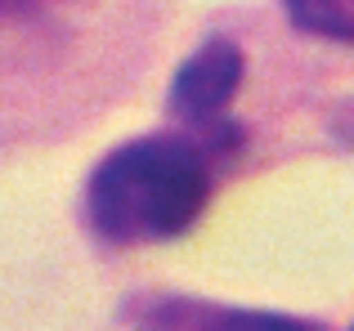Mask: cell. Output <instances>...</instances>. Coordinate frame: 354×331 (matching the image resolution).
Instances as JSON below:
<instances>
[{"instance_id": "6da1fadb", "label": "cell", "mask_w": 354, "mask_h": 331, "mask_svg": "<svg viewBox=\"0 0 354 331\" xmlns=\"http://www.w3.org/2000/svg\"><path fill=\"white\" fill-rule=\"evenodd\" d=\"M216 148L189 130L139 134L108 152L86 179V224L108 246H157L184 237L211 206Z\"/></svg>"}, {"instance_id": "7a4b0ae2", "label": "cell", "mask_w": 354, "mask_h": 331, "mask_svg": "<svg viewBox=\"0 0 354 331\" xmlns=\"http://www.w3.org/2000/svg\"><path fill=\"white\" fill-rule=\"evenodd\" d=\"M242 72H247V59L238 45L229 36H211L180 63L166 94L171 117L216 152H234L242 143V130L229 121V103L242 86Z\"/></svg>"}, {"instance_id": "3957f363", "label": "cell", "mask_w": 354, "mask_h": 331, "mask_svg": "<svg viewBox=\"0 0 354 331\" xmlns=\"http://www.w3.org/2000/svg\"><path fill=\"white\" fill-rule=\"evenodd\" d=\"M135 331H323L310 318L292 314H265V309H234L211 305L193 296H153L130 309Z\"/></svg>"}, {"instance_id": "277c9868", "label": "cell", "mask_w": 354, "mask_h": 331, "mask_svg": "<svg viewBox=\"0 0 354 331\" xmlns=\"http://www.w3.org/2000/svg\"><path fill=\"white\" fill-rule=\"evenodd\" d=\"M113 0H0V54H41L95 23Z\"/></svg>"}, {"instance_id": "5b68a950", "label": "cell", "mask_w": 354, "mask_h": 331, "mask_svg": "<svg viewBox=\"0 0 354 331\" xmlns=\"http://www.w3.org/2000/svg\"><path fill=\"white\" fill-rule=\"evenodd\" d=\"M296 32L354 45V0H278Z\"/></svg>"}]
</instances>
